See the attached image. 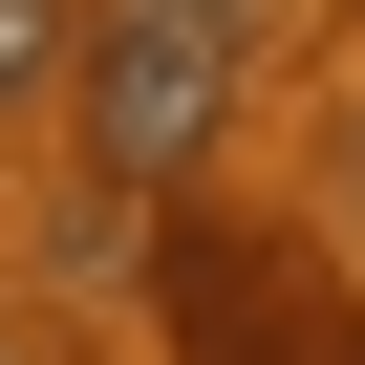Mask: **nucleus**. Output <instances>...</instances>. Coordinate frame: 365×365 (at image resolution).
<instances>
[{
    "instance_id": "f257e3e1",
    "label": "nucleus",
    "mask_w": 365,
    "mask_h": 365,
    "mask_svg": "<svg viewBox=\"0 0 365 365\" xmlns=\"http://www.w3.org/2000/svg\"><path fill=\"white\" fill-rule=\"evenodd\" d=\"M65 86H86V172L108 194H172L215 150V108H237V0H108L65 43Z\"/></svg>"
},
{
    "instance_id": "f03ea898",
    "label": "nucleus",
    "mask_w": 365,
    "mask_h": 365,
    "mask_svg": "<svg viewBox=\"0 0 365 365\" xmlns=\"http://www.w3.org/2000/svg\"><path fill=\"white\" fill-rule=\"evenodd\" d=\"M150 301H172V365H365V301L258 215H194L150 258Z\"/></svg>"
},
{
    "instance_id": "7ed1b4c3",
    "label": "nucleus",
    "mask_w": 365,
    "mask_h": 365,
    "mask_svg": "<svg viewBox=\"0 0 365 365\" xmlns=\"http://www.w3.org/2000/svg\"><path fill=\"white\" fill-rule=\"evenodd\" d=\"M65 43H86L65 0H0V108H22V86H65Z\"/></svg>"
},
{
    "instance_id": "20e7f679",
    "label": "nucleus",
    "mask_w": 365,
    "mask_h": 365,
    "mask_svg": "<svg viewBox=\"0 0 365 365\" xmlns=\"http://www.w3.org/2000/svg\"><path fill=\"white\" fill-rule=\"evenodd\" d=\"M0 365H22V344H0Z\"/></svg>"
}]
</instances>
